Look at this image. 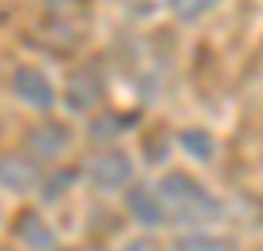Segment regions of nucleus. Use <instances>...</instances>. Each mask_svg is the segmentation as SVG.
<instances>
[{
    "label": "nucleus",
    "mask_w": 263,
    "mask_h": 251,
    "mask_svg": "<svg viewBox=\"0 0 263 251\" xmlns=\"http://www.w3.org/2000/svg\"><path fill=\"white\" fill-rule=\"evenodd\" d=\"M51 4H79V0H51Z\"/></svg>",
    "instance_id": "nucleus-12"
},
{
    "label": "nucleus",
    "mask_w": 263,
    "mask_h": 251,
    "mask_svg": "<svg viewBox=\"0 0 263 251\" xmlns=\"http://www.w3.org/2000/svg\"><path fill=\"white\" fill-rule=\"evenodd\" d=\"M12 90H16L28 106H35V110H47L55 102L51 79H47L44 71H35V67H20V71L12 75Z\"/></svg>",
    "instance_id": "nucleus-4"
},
{
    "label": "nucleus",
    "mask_w": 263,
    "mask_h": 251,
    "mask_svg": "<svg viewBox=\"0 0 263 251\" xmlns=\"http://www.w3.org/2000/svg\"><path fill=\"white\" fill-rule=\"evenodd\" d=\"M126 208H130V216L138 220L145 231L165 228V212H161L157 185H130V188H126Z\"/></svg>",
    "instance_id": "nucleus-3"
},
{
    "label": "nucleus",
    "mask_w": 263,
    "mask_h": 251,
    "mask_svg": "<svg viewBox=\"0 0 263 251\" xmlns=\"http://www.w3.org/2000/svg\"><path fill=\"white\" fill-rule=\"evenodd\" d=\"M157 197H161V212H165V228L177 231H193V228H212L224 220L228 204L212 192L204 181H197L185 169H169L157 181Z\"/></svg>",
    "instance_id": "nucleus-1"
},
{
    "label": "nucleus",
    "mask_w": 263,
    "mask_h": 251,
    "mask_svg": "<svg viewBox=\"0 0 263 251\" xmlns=\"http://www.w3.org/2000/svg\"><path fill=\"white\" fill-rule=\"evenodd\" d=\"M87 181L99 192H122V188L134 185V161L126 149H102L90 157L87 165Z\"/></svg>",
    "instance_id": "nucleus-2"
},
{
    "label": "nucleus",
    "mask_w": 263,
    "mask_h": 251,
    "mask_svg": "<svg viewBox=\"0 0 263 251\" xmlns=\"http://www.w3.org/2000/svg\"><path fill=\"white\" fill-rule=\"evenodd\" d=\"M67 145H71V133H67L59 122H47V126H40V130L32 133V149L40 153V157H59Z\"/></svg>",
    "instance_id": "nucleus-8"
},
{
    "label": "nucleus",
    "mask_w": 263,
    "mask_h": 251,
    "mask_svg": "<svg viewBox=\"0 0 263 251\" xmlns=\"http://www.w3.org/2000/svg\"><path fill=\"white\" fill-rule=\"evenodd\" d=\"M40 181V169H35L32 157H0V188H8V192H28V188Z\"/></svg>",
    "instance_id": "nucleus-6"
},
{
    "label": "nucleus",
    "mask_w": 263,
    "mask_h": 251,
    "mask_svg": "<svg viewBox=\"0 0 263 251\" xmlns=\"http://www.w3.org/2000/svg\"><path fill=\"white\" fill-rule=\"evenodd\" d=\"M181 145L197 153V161H209L212 149H216V142H212L209 133H197V130H185V133H181Z\"/></svg>",
    "instance_id": "nucleus-10"
},
{
    "label": "nucleus",
    "mask_w": 263,
    "mask_h": 251,
    "mask_svg": "<svg viewBox=\"0 0 263 251\" xmlns=\"http://www.w3.org/2000/svg\"><path fill=\"white\" fill-rule=\"evenodd\" d=\"M169 251H240V243L216 228H193V231H177Z\"/></svg>",
    "instance_id": "nucleus-5"
},
{
    "label": "nucleus",
    "mask_w": 263,
    "mask_h": 251,
    "mask_svg": "<svg viewBox=\"0 0 263 251\" xmlns=\"http://www.w3.org/2000/svg\"><path fill=\"white\" fill-rule=\"evenodd\" d=\"M102 79H99V71H79L75 79H71V87H67V102H71V110H95L102 102Z\"/></svg>",
    "instance_id": "nucleus-7"
},
{
    "label": "nucleus",
    "mask_w": 263,
    "mask_h": 251,
    "mask_svg": "<svg viewBox=\"0 0 263 251\" xmlns=\"http://www.w3.org/2000/svg\"><path fill=\"white\" fill-rule=\"evenodd\" d=\"M220 0H165V8H169V16L181 24H197L204 20L209 12H216Z\"/></svg>",
    "instance_id": "nucleus-9"
},
{
    "label": "nucleus",
    "mask_w": 263,
    "mask_h": 251,
    "mask_svg": "<svg viewBox=\"0 0 263 251\" xmlns=\"http://www.w3.org/2000/svg\"><path fill=\"white\" fill-rule=\"evenodd\" d=\"M118 251H161V243H157L154 236H134V240H126Z\"/></svg>",
    "instance_id": "nucleus-11"
}]
</instances>
